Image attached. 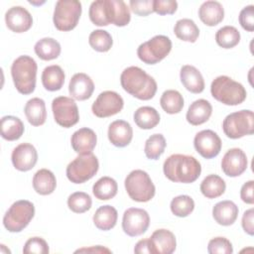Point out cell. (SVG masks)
<instances>
[{
	"mask_svg": "<svg viewBox=\"0 0 254 254\" xmlns=\"http://www.w3.org/2000/svg\"><path fill=\"white\" fill-rule=\"evenodd\" d=\"M163 171L166 178L174 183L190 184L200 176L201 166L193 156L173 154L164 162Z\"/></svg>",
	"mask_w": 254,
	"mask_h": 254,
	"instance_id": "cell-1",
	"label": "cell"
},
{
	"mask_svg": "<svg viewBox=\"0 0 254 254\" xmlns=\"http://www.w3.org/2000/svg\"><path fill=\"white\" fill-rule=\"evenodd\" d=\"M123 89L140 100H150L157 92V82L145 70L138 66L125 68L120 75Z\"/></svg>",
	"mask_w": 254,
	"mask_h": 254,
	"instance_id": "cell-2",
	"label": "cell"
},
{
	"mask_svg": "<svg viewBox=\"0 0 254 254\" xmlns=\"http://www.w3.org/2000/svg\"><path fill=\"white\" fill-rule=\"evenodd\" d=\"M38 65L30 56L18 57L11 65V75L16 89L28 95L34 92L36 87Z\"/></svg>",
	"mask_w": 254,
	"mask_h": 254,
	"instance_id": "cell-3",
	"label": "cell"
},
{
	"mask_svg": "<svg viewBox=\"0 0 254 254\" xmlns=\"http://www.w3.org/2000/svg\"><path fill=\"white\" fill-rule=\"evenodd\" d=\"M210 93L217 101L231 106L241 104L247 96L245 87L227 75H219L212 80Z\"/></svg>",
	"mask_w": 254,
	"mask_h": 254,
	"instance_id": "cell-4",
	"label": "cell"
},
{
	"mask_svg": "<svg viewBox=\"0 0 254 254\" xmlns=\"http://www.w3.org/2000/svg\"><path fill=\"white\" fill-rule=\"evenodd\" d=\"M124 186L129 197L138 202L151 200L156 192V188L150 176L143 170L130 172L125 179Z\"/></svg>",
	"mask_w": 254,
	"mask_h": 254,
	"instance_id": "cell-5",
	"label": "cell"
},
{
	"mask_svg": "<svg viewBox=\"0 0 254 254\" xmlns=\"http://www.w3.org/2000/svg\"><path fill=\"white\" fill-rule=\"evenodd\" d=\"M35 215L34 204L21 199L15 201L6 211L3 217V225L9 232H21L28 226Z\"/></svg>",
	"mask_w": 254,
	"mask_h": 254,
	"instance_id": "cell-6",
	"label": "cell"
},
{
	"mask_svg": "<svg viewBox=\"0 0 254 254\" xmlns=\"http://www.w3.org/2000/svg\"><path fill=\"white\" fill-rule=\"evenodd\" d=\"M81 11V3L77 0H59L53 16L55 27L62 32L73 30L79 21Z\"/></svg>",
	"mask_w": 254,
	"mask_h": 254,
	"instance_id": "cell-7",
	"label": "cell"
},
{
	"mask_svg": "<svg viewBox=\"0 0 254 254\" xmlns=\"http://www.w3.org/2000/svg\"><path fill=\"white\" fill-rule=\"evenodd\" d=\"M224 134L230 139H239L254 133V114L252 110H240L228 114L223 122Z\"/></svg>",
	"mask_w": 254,
	"mask_h": 254,
	"instance_id": "cell-8",
	"label": "cell"
},
{
	"mask_svg": "<svg viewBox=\"0 0 254 254\" xmlns=\"http://www.w3.org/2000/svg\"><path fill=\"white\" fill-rule=\"evenodd\" d=\"M99 168L98 159L92 153L78 155L65 170L67 179L73 184H83L95 176Z\"/></svg>",
	"mask_w": 254,
	"mask_h": 254,
	"instance_id": "cell-9",
	"label": "cell"
},
{
	"mask_svg": "<svg viewBox=\"0 0 254 254\" xmlns=\"http://www.w3.org/2000/svg\"><path fill=\"white\" fill-rule=\"evenodd\" d=\"M172 50V41L164 35H157L141 44L137 49L138 58L147 64H156L164 60Z\"/></svg>",
	"mask_w": 254,
	"mask_h": 254,
	"instance_id": "cell-10",
	"label": "cell"
},
{
	"mask_svg": "<svg viewBox=\"0 0 254 254\" xmlns=\"http://www.w3.org/2000/svg\"><path fill=\"white\" fill-rule=\"evenodd\" d=\"M55 121L64 128H70L79 120L78 107L73 98L59 96L52 101Z\"/></svg>",
	"mask_w": 254,
	"mask_h": 254,
	"instance_id": "cell-11",
	"label": "cell"
},
{
	"mask_svg": "<svg viewBox=\"0 0 254 254\" xmlns=\"http://www.w3.org/2000/svg\"><path fill=\"white\" fill-rule=\"evenodd\" d=\"M150 224L149 213L138 207H130L126 209L122 217V229L131 237L140 236L145 233Z\"/></svg>",
	"mask_w": 254,
	"mask_h": 254,
	"instance_id": "cell-12",
	"label": "cell"
},
{
	"mask_svg": "<svg viewBox=\"0 0 254 254\" xmlns=\"http://www.w3.org/2000/svg\"><path fill=\"white\" fill-rule=\"evenodd\" d=\"M124 106L121 95L112 90L101 92L92 103V113L99 118H106L119 113Z\"/></svg>",
	"mask_w": 254,
	"mask_h": 254,
	"instance_id": "cell-13",
	"label": "cell"
},
{
	"mask_svg": "<svg viewBox=\"0 0 254 254\" xmlns=\"http://www.w3.org/2000/svg\"><path fill=\"white\" fill-rule=\"evenodd\" d=\"M221 139L212 130H201L194 136L193 146L196 152L205 159L216 157L221 150Z\"/></svg>",
	"mask_w": 254,
	"mask_h": 254,
	"instance_id": "cell-14",
	"label": "cell"
},
{
	"mask_svg": "<svg viewBox=\"0 0 254 254\" xmlns=\"http://www.w3.org/2000/svg\"><path fill=\"white\" fill-rule=\"evenodd\" d=\"M247 156L243 150L239 148L229 149L223 156L221 161V169L223 173L231 178L242 175L247 169Z\"/></svg>",
	"mask_w": 254,
	"mask_h": 254,
	"instance_id": "cell-15",
	"label": "cell"
},
{
	"mask_svg": "<svg viewBox=\"0 0 254 254\" xmlns=\"http://www.w3.org/2000/svg\"><path fill=\"white\" fill-rule=\"evenodd\" d=\"M11 160L16 170L20 172H28L37 164L38 153L32 144L22 143L12 151Z\"/></svg>",
	"mask_w": 254,
	"mask_h": 254,
	"instance_id": "cell-16",
	"label": "cell"
},
{
	"mask_svg": "<svg viewBox=\"0 0 254 254\" xmlns=\"http://www.w3.org/2000/svg\"><path fill=\"white\" fill-rule=\"evenodd\" d=\"M5 23L8 29L15 33L27 32L33 25L30 12L22 6H13L5 13Z\"/></svg>",
	"mask_w": 254,
	"mask_h": 254,
	"instance_id": "cell-17",
	"label": "cell"
},
{
	"mask_svg": "<svg viewBox=\"0 0 254 254\" xmlns=\"http://www.w3.org/2000/svg\"><path fill=\"white\" fill-rule=\"evenodd\" d=\"M94 90V83L89 75L78 72L72 75L68 84V92L73 99L83 101L88 99Z\"/></svg>",
	"mask_w": 254,
	"mask_h": 254,
	"instance_id": "cell-18",
	"label": "cell"
},
{
	"mask_svg": "<svg viewBox=\"0 0 254 254\" xmlns=\"http://www.w3.org/2000/svg\"><path fill=\"white\" fill-rule=\"evenodd\" d=\"M97 137L95 132L87 127L76 130L70 138L71 147L78 155L92 153L96 146Z\"/></svg>",
	"mask_w": 254,
	"mask_h": 254,
	"instance_id": "cell-19",
	"label": "cell"
},
{
	"mask_svg": "<svg viewBox=\"0 0 254 254\" xmlns=\"http://www.w3.org/2000/svg\"><path fill=\"white\" fill-rule=\"evenodd\" d=\"M108 139L116 147L123 148L130 144L133 138V129L125 120H115L108 127Z\"/></svg>",
	"mask_w": 254,
	"mask_h": 254,
	"instance_id": "cell-20",
	"label": "cell"
},
{
	"mask_svg": "<svg viewBox=\"0 0 254 254\" xmlns=\"http://www.w3.org/2000/svg\"><path fill=\"white\" fill-rule=\"evenodd\" d=\"M154 254H172L176 250L177 241L175 234L165 228L157 229L149 238Z\"/></svg>",
	"mask_w": 254,
	"mask_h": 254,
	"instance_id": "cell-21",
	"label": "cell"
},
{
	"mask_svg": "<svg viewBox=\"0 0 254 254\" xmlns=\"http://www.w3.org/2000/svg\"><path fill=\"white\" fill-rule=\"evenodd\" d=\"M180 78L186 89L191 93H200L204 89L203 76L193 65H183L180 71Z\"/></svg>",
	"mask_w": 254,
	"mask_h": 254,
	"instance_id": "cell-22",
	"label": "cell"
},
{
	"mask_svg": "<svg viewBox=\"0 0 254 254\" xmlns=\"http://www.w3.org/2000/svg\"><path fill=\"white\" fill-rule=\"evenodd\" d=\"M200 21L209 27H213L222 22L224 18L223 6L217 1H205L198 9Z\"/></svg>",
	"mask_w": 254,
	"mask_h": 254,
	"instance_id": "cell-23",
	"label": "cell"
},
{
	"mask_svg": "<svg viewBox=\"0 0 254 254\" xmlns=\"http://www.w3.org/2000/svg\"><path fill=\"white\" fill-rule=\"evenodd\" d=\"M212 106L205 99H197L193 101L187 111V121L193 126L205 123L211 116Z\"/></svg>",
	"mask_w": 254,
	"mask_h": 254,
	"instance_id": "cell-24",
	"label": "cell"
},
{
	"mask_svg": "<svg viewBox=\"0 0 254 254\" xmlns=\"http://www.w3.org/2000/svg\"><path fill=\"white\" fill-rule=\"evenodd\" d=\"M238 211V206L233 201L222 200L213 206L212 216L218 224L229 226L237 219Z\"/></svg>",
	"mask_w": 254,
	"mask_h": 254,
	"instance_id": "cell-25",
	"label": "cell"
},
{
	"mask_svg": "<svg viewBox=\"0 0 254 254\" xmlns=\"http://www.w3.org/2000/svg\"><path fill=\"white\" fill-rule=\"evenodd\" d=\"M90 21L99 27L111 24V2L110 0H96L89 6L88 11Z\"/></svg>",
	"mask_w": 254,
	"mask_h": 254,
	"instance_id": "cell-26",
	"label": "cell"
},
{
	"mask_svg": "<svg viewBox=\"0 0 254 254\" xmlns=\"http://www.w3.org/2000/svg\"><path fill=\"white\" fill-rule=\"evenodd\" d=\"M24 112L27 120L33 126H41L46 122V103L42 98L34 97L27 101Z\"/></svg>",
	"mask_w": 254,
	"mask_h": 254,
	"instance_id": "cell-27",
	"label": "cell"
},
{
	"mask_svg": "<svg viewBox=\"0 0 254 254\" xmlns=\"http://www.w3.org/2000/svg\"><path fill=\"white\" fill-rule=\"evenodd\" d=\"M57 187V180L54 173L48 169L37 171L33 177V188L37 193L48 195L54 192Z\"/></svg>",
	"mask_w": 254,
	"mask_h": 254,
	"instance_id": "cell-28",
	"label": "cell"
},
{
	"mask_svg": "<svg viewBox=\"0 0 254 254\" xmlns=\"http://www.w3.org/2000/svg\"><path fill=\"white\" fill-rule=\"evenodd\" d=\"M64 71L58 64H52L44 68L42 72L43 86L49 91L60 90L64 83Z\"/></svg>",
	"mask_w": 254,
	"mask_h": 254,
	"instance_id": "cell-29",
	"label": "cell"
},
{
	"mask_svg": "<svg viewBox=\"0 0 254 254\" xmlns=\"http://www.w3.org/2000/svg\"><path fill=\"white\" fill-rule=\"evenodd\" d=\"M118 212L115 207L111 205H102L98 207L93 214V223L94 225L103 231L112 229L117 222Z\"/></svg>",
	"mask_w": 254,
	"mask_h": 254,
	"instance_id": "cell-30",
	"label": "cell"
},
{
	"mask_svg": "<svg viewBox=\"0 0 254 254\" xmlns=\"http://www.w3.org/2000/svg\"><path fill=\"white\" fill-rule=\"evenodd\" d=\"M24 133L22 120L13 115H6L1 118V136L7 141H16Z\"/></svg>",
	"mask_w": 254,
	"mask_h": 254,
	"instance_id": "cell-31",
	"label": "cell"
},
{
	"mask_svg": "<svg viewBox=\"0 0 254 254\" xmlns=\"http://www.w3.org/2000/svg\"><path fill=\"white\" fill-rule=\"evenodd\" d=\"M136 125L145 130L152 129L156 127L160 122L159 112L151 106H142L139 107L133 115Z\"/></svg>",
	"mask_w": 254,
	"mask_h": 254,
	"instance_id": "cell-32",
	"label": "cell"
},
{
	"mask_svg": "<svg viewBox=\"0 0 254 254\" xmlns=\"http://www.w3.org/2000/svg\"><path fill=\"white\" fill-rule=\"evenodd\" d=\"M36 55L43 61H52L61 55V45L53 38H43L34 47Z\"/></svg>",
	"mask_w": 254,
	"mask_h": 254,
	"instance_id": "cell-33",
	"label": "cell"
},
{
	"mask_svg": "<svg viewBox=\"0 0 254 254\" xmlns=\"http://www.w3.org/2000/svg\"><path fill=\"white\" fill-rule=\"evenodd\" d=\"M199 189L206 198H216L224 193L226 185L224 180L219 176L208 175L201 182Z\"/></svg>",
	"mask_w": 254,
	"mask_h": 254,
	"instance_id": "cell-34",
	"label": "cell"
},
{
	"mask_svg": "<svg viewBox=\"0 0 254 254\" xmlns=\"http://www.w3.org/2000/svg\"><path fill=\"white\" fill-rule=\"evenodd\" d=\"M174 33L182 41L194 43L199 36V29L191 19L185 18L176 22Z\"/></svg>",
	"mask_w": 254,
	"mask_h": 254,
	"instance_id": "cell-35",
	"label": "cell"
},
{
	"mask_svg": "<svg viewBox=\"0 0 254 254\" xmlns=\"http://www.w3.org/2000/svg\"><path fill=\"white\" fill-rule=\"evenodd\" d=\"M118 190L117 183L110 177H102L97 180L93 187L92 192L94 196L99 200H108L113 198Z\"/></svg>",
	"mask_w": 254,
	"mask_h": 254,
	"instance_id": "cell-36",
	"label": "cell"
},
{
	"mask_svg": "<svg viewBox=\"0 0 254 254\" xmlns=\"http://www.w3.org/2000/svg\"><path fill=\"white\" fill-rule=\"evenodd\" d=\"M160 104L168 114H177L184 107V97L178 90L168 89L163 92L160 98Z\"/></svg>",
	"mask_w": 254,
	"mask_h": 254,
	"instance_id": "cell-37",
	"label": "cell"
},
{
	"mask_svg": "<svg viewBox=\"0 0 254 254\" xmlns=\"http://www.w3.org/2000/svg\"><path fill=\"white\" fill-rule=\"evenodd\" d=\"M215 41L219 47L223 49H231L237 46L240 42V33L233 26H224L216 32Z\"/></svg>",
	"mask_w": 254,
	"mask_h": 254,
	"instance_id": "cell-38",
	"label": "cell"
},
{
	"mask_svg": "<svg viewBox=\"0 0 254 254\" xmlns=\"http://www.w3.org/2000/svg\"><path fill=\"white\" fill-rule=\"evenodd\" d=\"M166 145V139L162 134L156 133L151 135L145 142L144 152L146 157L150 160H158L165 152Z\"/></svg>",
	"mask_w": 254,
	"mask_h": 254,
	"instance_id": "cell-39",
	"label": "cell"
},
{
	"mask_svg": "<svg viewBox=\"0 0 254 254\" xmlns=\"http://www.w3.org/2000/svg\"><path fill=\"white\" fill-rule=\"evenodd\" d=\"M88 43L90 47L96 52L105 53L111 49L113 45V40L111 35L107 31L98 29L90 33L88 37Z\"/></svg>",
	"mask_w": 254,
	"mask_h": 254,
	"instance_id": "cell-40",
	"label": "cell"
},
{
	"mask_svg": "<svg viewBox=\"0 0 254 254\" xmlns=\"http://www.w3.org/2000/svg\"><path fill=\"white\" fill-rule=\"evenodd\" d=\"M111 2V24L117 27H124L129 24L131 14L128 6L122 0H110Z\"/></svg>",
	"mask_w": 254,
	"mask_h": 254,
	"instance_id": "cell-41",
	"label": "cell"
},
{
	"mask_svg": "<svg viewBox=\"0 0 254 254\" xmlns=\"http://www.w3.org/2000/svg\"><path fill=\"white\" fill-rule=\"evenodd\" d=\"M170 207H171V211L176 216L186 217L193 211L194 201L190 195L182 194L172 199Z\"/></svg>",
	"mask_w": 254,
	"mask_h": 254,
	"instance_id": "cell-42",
	"label": "cell"
},
{
	"mask_svg": "<svg viewBox=\"0 0 254 254\" xmlns=\"http://www.w3.org/2000/svg\"><path fill=\"white\" fill-rule=\"evenodd\" d=\"M92 200L89 194L83 191H75L67 198L68 208L75 213H83L90 209Z\"/></svg>",
	"mask_w": 254,
	"mask_h": 254,
	"instance_id": "cell-43",
	"label": "cell"
},
{
	"mask_svg": "<svg viewBox=\"0 0 254 254\" xmlns=\"http://www.w3.org/2000/svg\"><path fill=\"white\" fill-rule=\"evenodd\" d=\"M207 252L209 254H231L233 252V247L227 238L218 236L209 240Z\"/></svg>",
	"mask_w": 254,
	"mask_h": 254,
	"instance_id": "cell-44",
	"label": "cell"
},
{
	"mask_svg": "<svg viewBox=\"0 0 254 254\" xmlns=\"http://www.w3.org/2000/svg\"><path fill=\"white\" fill-rule=\"evenodd\" d=\"M49 252L50 249L47 241L37 236L28 239L23 248V253L25 254H47Z\"/></svg>",
	"mask_w": 254,
	"mask_h": 254,
	"instance_id": "cell-45",
	"label": "cell"
},
{
	"mask_svg": "<svg viewBox=\"0 0 254 254\" xmlns=\"http://www.w3.org/2000/svg\"><path fill=\"white\" fill-rule=\"evenodd\" d=\"M239 24L247 32L254 31V6L244 7L239 14Z\"/></svg>",
	"mask_w": 254,
	"mask_h": 254,
	"instance_id": "cell-46",
	"label": "cell"
},
{
	"mask_svg": "<svg viewBox=\"0 0 254 254\" xmlns=\"http://www.w3.org/2000/svg\"><path fill=\"white\" fill-rule=\"evenodd\" d=\"M178 9V2L174 0H154L153 10L159 15H172Z\"/></svg>",
	"mask_w": 254,
	"mask_h": 254,
	"instance_id": "cell-47",
	"label": "cell"
},
{
	"mask_svg": "<svg viewBox=\"0 0 254 254\" xmlns=\"http://www.w3.org/2000/svg\"><path fill=\"white\" fill-rule=\"evenodd\" d=\"M153 2L154 0H131L129 5L134 14L138 16H148L154 12Z\"/></svg>",
	"mask_w": 254,
	"mask_h": 254,
	"instance_id": "cell-48",
	"label": "cell"
},
{
	"mask_svg": "<svg viewBox=\"0 0 254 254\" xmlns=\"http://www.w3.org/2000/svg\"><path fill=\"white\" fill-rule=\"evenodd\" d=\"M253 218H254V209L250 208L247 209L242 216V220H241V224H242V228L243 230L249 234V235H253L254 234V223H253Z\"/></svg>",
	"mask_w": 254,
	"mask_h": 254,
	"instance_id": "cell-49",
	"label": "cell"
},
{
	"mask_svg": "<svg viewBox=\"0 0 254 254\" xmlns=\"http://www.w3.org/2000/svg\"><path fill=\"white\" fill-rule=\"evenodd\" d=\"M253 187H254V181H248L246 182L240 190V197L241 199L248 203V204H253L254 202V197H253Z\"/></svg>",
	"mask_w": 254,
	"mask_h": 254,
	"instance_id": "cell-50",
	"label": "cell"
},
{
	"mask_svg": "<svg viewBox=\"0 0 254 254\" xmlns=\"http://www.w3.org/2000/svg\"><path fill=\"white\" fill-rule=\"evenodd\" d=\"M134 252L137 254H144V253L154 254L150 239L146 238V239H142V240L138 241L134 247Z\"/></svg>",
	"mask_w": 254,
	"mask_h": 254,
	"instance_id": "cell-51",
	"label": "cell"
},
{
	"mask_svg": "<svg viewBox=\"0 0 254 254\" xmlns=\"http://www.w3.org/2000/svg\"><path fill=\"white\" fill-rule=\"evenodd\" d=\"M78 252H95V253H111V251L108 248H105L103 246L97 245V246H92L89 248H81L75 250V253Z\"/></svg>",
	"mask_w": 254,
	"mask_h": 254,
	"instance_id": "cell-52",
	"label": "cell"
},
{
	"mask_svg": "<svg viewBox=\"0 0 254 254\" xmlns=\"http://www.w3.org/2000/svg\"><path fill=\"white\" fill-rule=\"evenodd\" d=\"M0 246H1V251H0L1 253H5V252H6V253H10V250H9V249H5V245H4V244H1Z\"/></svg>",
	"mask_w": 254,
	"mask_h": 254,
	"instance_id": "cell-53",
	"label": "cell"
}]
</instances>
